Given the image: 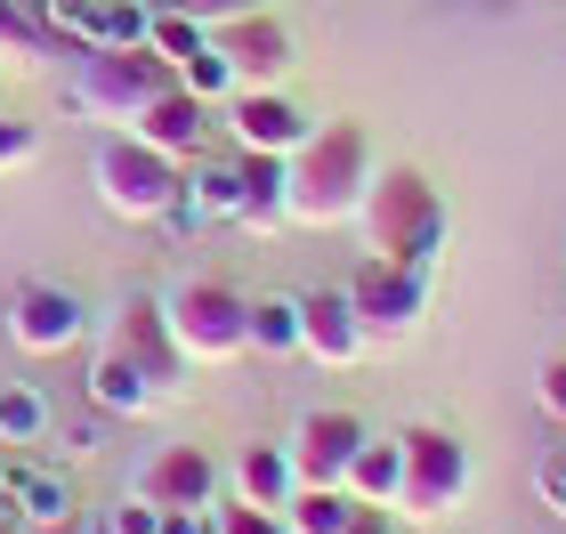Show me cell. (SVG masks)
<instances>
[{
	"label": "cell",
	"instance_id": "44dd1931",
	"mask_svg": "<svg viewBox=\"0 0 566 534\" xmlns=\"http://www.w3.org/2000/svg\"><path fill=\"white\" fill-rule=\"evenodd\" d=\"M365 502H356L348 486H292V502H283V534H340Z\"/></svg>",
	"mask_w": 566,
	"mask_h": 534
},
{
	"label": "cell",
	"instance_id": "1f68e13d",
	"mask_svg": "<svg viewBox=\"0 0 566 534\" xmlns=\"http://www.w3.org/2000/svg\"><path fill=\"white\" fill-rule=\"evenodd\" d=\"M534 494H543V511H551V519H566V446L551 453L543 470H534Z\"/></svg>",
	"mask_w": 566,
	"mask_h": 534
},
{
	"label": "cell",
	"instance_id": "4dcf8cb0",
	"mask_svg": "<svg viewBox=\"0 0 566 534\" xmlns=\"http://www.w3.org/2000/svg\"><path fill=\"white\" fill-rule=\"evenodd\" d=\"M33 146H41V130H33V122H17V114H0V170H17V163H33Z\"/></svg>",
	"mask_w": 566,
	"mask_h": 534
},
{
	"label": "cell",
	"instance_id": "9a60e30c",
	"mask_svg": "<svg viewBox=\"0 0 566 534\" xmlns=\"http://www.w3.org/2000/svg\"><path fill=\"white\" fill-rule=\"evenodd\" d=\"M130 130H138L146 146H163V155L195 163L202 146H211V106H202L195 90H178V82H170L163 97H146V106H138V122H130Z\"/></svg>",
	"mask_w": 566,
	"mask_h": 534
},
{
	"label": "cell",
	"instance_id": "8fae6325",
	"mask_svg": "<svg viewBox=\"0 0 566 534\" xmlns=\"http://www.w3.org/2000/svg\"><path fill=\"white\" fill-rule=\"evenodd\" d=\"M348 300H356V316H365L373 341H397V333H413L421 308H429V275L397 268V260H373V251H365V268H356Z\"/></svg>",
	"mask_w": 566,
	"mask_h": 534
},
{
	"label": "cell",
	"instance_id": "83f0119b",
	"mask_svg": "<svg viewBox=\"0 0 566 534\" xmlns=\"http://www.w3.org/2000/svg\"><path fill=\"white\" fill-rule=\"evenodd\" d=\"M211 534H283V511H251V502H211Z\"/></svg>",
	"mask_w": 566,
	"mask_h": 534
},
{
	"label": "cell",
	"instance_id": "ab89813d",
	"mask_svg": "<svg viewBox=\"0 0 566 534\" xmlns=\"http://www.w3.org/2000/svg\"><path fill=\"white\" fill-rule=\"evenodd\" d=\"M0 534H24V519H17V526H0Z\"/></svg>",
	"mask_w": 566,
	"mask_h": 534
},
{
	"label": "cell",
	"instance_id": "74e56055",
	"mask_svg": "<svg viewBox=\"0 0 566 534\" xmlns=\"http://www.w3.org/2000/svg\"><path fill=\"white\" fill-rule=\"evenodd\" d=\"M24 534H97V519L73 511V519H57V526H24Z\"/></svg>",
	"mask_w": 566,
	"mask_h": 534
},
{
	"label": "cell",
	"instance_id": "9c48e42d",
	"mask_svg": "<svg viewBox=\"0 0 566 534\" xmlns=\"http://www.w3.org/2000/svg\"><path fill=\"white\" fill-rule=\"evenodd\" d=\"M106 348H114V356H130V365H138L163 397L178 389V380H187V348L170 341V316H163V300H154V292H130V300H122V316H114Z\"/></svg>",
	"mask_w": 566,
	"mask_h": 534
},
{
	"label": "cell",
	"instance_id": "52a82bcc",
	"mask_svg": "<svg viewBox=\"0 0 566 534\" xmlns=\"http://www.w3.org/2000/svg\"><path fill=\"white\" fill-rule=\"evenodd\" d=\"M211 49H219L227 65H235V90H283V73L300 65L292 24L268 17V9H243V17L211 24Z\"/></svg>",
	"mask_w": 566,
	"mask_h": 534
},
{
	"label": "cell",
	"instance_id": "6da1fadb",
	"mask_svg": "<svg viewBox=\"0 0 566 534\" xmlns=\"http://www.w3.org/2000/svg\"><path fill=\"white\" fill-rule=\"evenodd\" d=\"M373 138L365 122H316L292 155V187H283V211L300 227H348L365 211V187H373Z\"/></svg>",
	"mask_w": 566,
	"mask_h": 534
},
{
	"label": "cell",
	"instance_id": "277c9868",
	"mask_svg": "<svg viewBox=\"0 0 566 534\" xmlns=\"http://www.w3.org/2000/svg\"><path fill=\"white\" fill-rule=\"evenodd\" d=\"M178 187H187V163L146 146L138 130H114L97 146V195H106L114 219H163L178 202Z\"/></svg>",
	"mask_w": 566,
	"mask_h": 534
},
{
	"label": "cell",
	"instance_id": "f35d334b",
	"mask_svg": "<svg viewBox=\"0 0 566 534\" xmlns=\"http://www.w3.org/2000/svg\"><path fill=\"white\" fill-rule=\"evenodd\" d=\"M0 526H17V494H9V478H0Z\"/></svg>",
	"mask_w": 566,
	"mask_h": 534
},
{
	"label": "cell",
	"instance_id": "f546056e",
	"mask_svg": "<svg viewBox=\"0 0 566 534\" xmlns=\"http://www.w3.org/2000/svg\"><path fill=\"white\" fill-rule=\"evenodd\" d=\"M97 534H163V511L154 502H114V511H97Z\"/></svg>",
	"mask_w": 566,
	"mask_h": 534
},
{
	"label": "cell",
	"instance_id": "7a4b0ae2",
	"mask_svg": "<svg viewBox=\"0 0 566 534\" xmlns=\"http://www.w3.org/2000/svg\"><path fill=\"white\" fill-rule=\"evenodd\" d=\"M356 227H365L373 260H397L413 275H437V251H446V195L429 187V170L389 163V170H373Z\"/></svg>",
	"mask_w": 566,
	"mask_h": 534
},
{
	"label": "cell",
	"instance_id": "836d02e7",
	"mask_svg": "<svg viewBox=\"0 0 566 534\" xmlns=\"http://www.w3.org/2000/svg\"><path fill=\"white\" fill-rule=\"evenodd\" d=\"M97 446H106V429H97V421H73V429H57V462H90Z\"/></svg>",
	"mask_w": 566,
	"mask_h": 534
},
{
	"label": "cell",
	"instance_id": "ba28073f",
	"mask_svg": "<svg viewBox=\"0 0 566 534\" xmlns=\"http://www.w3.org/2000/svg\"><path fill=\"white\" fill-rule=\"evenodd\" d=\"M365 316H356V300L348 284H316V292H300V356H316L324 373H348V365H365Z\"/></svg>",
	"mask_w": 566,
	"mask_h": 534
},
{
	"label": "cell",
	"instance_id": "4fadbf2b",
	"mask_svg": "<svg viewBox=\"0 0 566 534\" xmlns=\"http://www.w3.org/2000/svg\"><path fill=\"white\" fill-rule=\"evenodd\" d=\"M138 502L154 511H211L219 502V462L202 446H163L138 462Z\"/></svg>",
	"mask_w": 566,
	"mask_h": 534
},
{
	"label": "cell",
	"instance_id": "e0dca14e",
	"mask_svg": "<svg viewBox=\"0 0 566 534\" xmlns=\"http://www.w3.org/2000/svg\"><path fill=\"white\" fill-rule=\"evenodd\" d=\"M235 178H243V219L235 227H283V187H292V155H235Z\"/></svg>",
	"mask_w": 566,
	"mask_h": 534
},
{
	"label": "cell",
	"instance_id": "5bb4252c",
	"mask_svg": "<svg viewBox=\"0 0 566 534\" xmlns=\"http://www.w3.org/2000/svg\"><path fill=\"white\" fill-rule=\"evenodd\" d=\"M227 130H235V155H300V138L316 130V122L300 114V97L283 90H235L227 97Z\"/></svg>",
	"mask_w": 566,
	"mask_h": 534
},
{
	"label": "cell",
	"instance_id": "cb8c5ba5",
	"mask_svg": "<svg viewBox=\"0 0 566 534\" xmlns=\"http://www.w3.org/2000/svg\"><path fill=\"white\" fill-rule=\"evenodd\" d=\"M251 348H268V356H300V300H292V292L251 300Z\"/></svg>",
	"mask_w": 566,
	"mask_h": 534
},
{
	"label": "cell",
	"instance_id": "7c38bea8",
	"mask_svg": "<svg viewBox=\"0 0 566 534\" xmlns=\"http://www.w3.org/2000/svg\"><path fill=\"white\" fill-rule=\"evenodd\" d=\"M356 446H365V421L340 413V405H316V413H300V429H292L283 453H292L300 486H340L348 462H356Z\"/></svg>",
	"mask_w": 566,
	"mask_h": 534
},
{
	"label": "cell",
	"instance_id": "8d00e7d4",
	"mask_svg": "<svg viewBox=\"0 0 566 534\" xmlns=\"http://www.w3.org/2000/svg\"><path fill=\"white\" fill-rule=\"evenodd\" d=\"M340 534H389V511H356V519H348Z\"/></svg>",
	"mask_w": 566,
	"mask_h": 534
},
{
	"label": "cell",
	"instance_id": "603a6c76",
	"mask_svg": "<svg viewBox=\"0 0 566 534\" xmlns=\"http://www.w3.org/2000/svg\"><path fill=\"white\" fill-rule=\"evenodd\" d=\"M49 397L33 389V380H0V446H41L49 438Z\"/></svg>",
	"mask_w": 566,
	"mask_h": 534
},
{
	"label": "cell",
	"instance_id": "d4e9b609",
	"mask_svg": "<svg viewBox=\"0 0 566 534\" xmlns=\"http://www.w3.org/2000/svg\"><path fill=\"white\" fill-rule=\"evenodd\" d=\"M202 41H211V24H195L187 9H154V24H146V49H154V57H170V65H187Z\"/></svg>",
	"mask_w": 566,
	"mask_h": 534
},
{
	"label": "cell",
	"instance_id": "7402d4cb",
	"mask_svg": "<svg viewBox=\"0 0 566 534\" xmlns=\"http://www.w3.org/2000/svg\"><path fill=\"white\" fill-rule=\"evenodd\" d=\"M178 202H187L195 219H243V178H235V163H195L187 187H178Z\"/></svg>",
	"mask_w": 566,
	"mask_h": 534
},
{
	"label": "cell",
	"instance_id": "d6a6232c",
	"mask_svg": "<svg viewBox=\"0 0 566 534\" xmlns=\"http://www.w3.org/2000/svg\"><path fill=\"white\" fill-rule=\"evenodd\" d=\"M534 397H543V413H551V421H566V356H551V365L534 373Z\"/></svg>",
	"mask_w": 566,
	"mask_h": 534
},
{
	"label": "cell",
	"instance_id": "30bf717a",
	"mask_svg": "<svg viewBox=\"0 0 566 534\" xmlns=\"http://www.w3.org/2000/svg\"><path fill=\"white\" fill-rule=\"evenodd\" d=\"M82 333H90V308L65 284H17L9 292V341L24 356H65V348H82Z\"/></svg>",
	"mask_w": 566,
	"mask_h": 534
},
{
	"label": "cell",
	"instance_id": "8992f818",
	"mask_svg": "<svg viewBox=\"0 0 566 534\" xmlns=\"http://www.w3.org/2000/svg\"><path fill=\"white\" fill-rule=\"evenodd\" d=\"M405 478H397V519H446L470 494V446L453 429H405Z\"/></svg>",
	"mask_w": 566,
	"mask_h": 534
},
{
	"label": "cell",
	"instance_id": "f1b7e54d",
	"mask_svg": "<svg viewBox=\"0 0 566 534\" xmlns=\"http://www.w3.org/2000/svg\"><path fill=\"white\" fill-rule=\"evenodd\" d=\"M0 49H49V24L24 0H0Z\"/></svg>",
	"mask_w": 566,
	"mask_h": 534
},
{
	"label": "cell",
	"instance_id": "5b68a950",
	"mask_svg": "<svg viewBox=\"0 0 566 534\" xmlns=\"http://www.w3.org/2000/svg\"><path fill=\"white\" fill-rule=\"evenodd\" d=\"M178 82V65L170 57H154V49H82V73H73V106L97 114V122H122L130 130L146 97H163Z\"/></svg>",
	"mask_w": 566,
	"mask_h": 534
},
{
	"label": "cell",
	"instance_id": "3957f363",
	"mask_svg": "<svg viewBox=\"0 0 566 534\" xmlns=\"http://www.w3.org/2000/svg\"><path fill=\"white\" fill-rule=\"evenodd\" d=\"M163 316H170V341L187 348V365H227V356L251 348V300L219 275H187V284L163 292Z\"/></svg>",
	"mask_w": 566,
	"mask_h": 534
},
{
	"label": "cell",
	"instance_id": "d6986e66",
	"mask_svg": "<svg viewBox=\"0 0 566 534\" xmlns=\"http://www.w3.org/2000/svg\"><path fill=\"white\" fill-rule=\"evenodd\" d=\"M397 478H405V446H397V438H365L340 486L365 502V511H397Z\"/></svg>",
	"mask_w": 566,
	"mask_h": 534
},
{
	"label": "cell",
	"instance_id": "e575fe53",
	"mask_svg": "<svg viewBox=\"0 0 566 534\" xmlns=\"http://www.w3.org/2000/svg\"><path fill=\"white\" fill-rule=\"evenodd\" d=\"M170 9H187L195 24H227V17H243V9H260V0H170Z\"/></svg>",
	"mask_w": 566,
	"mask_h": 534
},
{
	"label": "cell",
	"instance_id": "2e32d148",
	"mask_svg": "<svg viewBox=\"0 0 566 534\" xmlns=\"http://www.w3.org/2000/svg\"><path fill=\"white\" fill-rule=\"evenodd\" d=\"M90 405L97 413H122V421H138V413H154L163 405V389L130 365V356H114V348H97L90 356Z\"/></svg>",
	"mask_w": 566,
	"mask_h": 534
},
{
	"label": "cell",
	"instance_id": "ffe728a7",
	"mask_svg": "<svg viewBox=\"0 0 566 534\" xmlns=\"http://www.w3.org/2000/svg\"><path fill=\"white\" fill-rule=\"evenodd\" d=\"M292 453L283 446H251L243 462H235V502H251V511H283V502H292Z\"/></svg>",
	"mask_w": 566,
	"mask_h": 534
},
{
	"label": "cell",
	"instance_id": "ac0fdd59",
	"mask_svg": "<svg viewBox=\"0 0 566 534\" xmlns=\"http://www.w3.org/2000/svg\"><path fill=\"white\" fill-rule=\"evenodd\" d=\"M0 478H9V494H17V519H24V526H57V519H73V486H65V470H57V462H9Z\"/></svg>",
	"mask_w": 566,
	"mask_h": 534
},
{
	"label": "cell",
	"instance_id": "d590c367",
	"mask_svg": "<svg viewBox=\"0 0 566 534\" xmlns=\"http://www.w3.org/2000/svg\"><path fill=\"white\" fill-rule=\"evenodd\" d=\"M163 534H211V511H163Z\"/></svg>",
	"mask_w": 566,
	"mask_h": 534
},
{
	"label": "cell",
	"instance_id": "484cf974",
	"mask_svg": "<svg viewBox=\"0 0 566 534\" xmlns=\"http://www.w3.org/2000/svg\"><path fill=\"white\" fill-rule=\"evenodd\" d=\"M146 24H154L146 0H97V33H90V49H138Z\"/></svg>",
	"mask_w": 566,
	"mask_h": 534
},
{
	"label": "cell",
	"instance_id": "4316f807",
	"mask_svg": "<svg viewBox=\"0 0 566 534\" xmlns=\"http://www.w3.org/2000/svg\"><path fill=\"white\" fill-rule=\"evenodd\" d=\"M178 90H195V97H202V106H211V97H235V65H227V57H219V49H211V41H202V49H195V57H187V65H178Z\"/></svg>",
	"mask_w": 566,
	"mask_h": 534
}]
</instances>
